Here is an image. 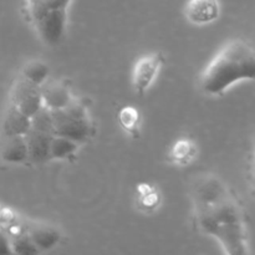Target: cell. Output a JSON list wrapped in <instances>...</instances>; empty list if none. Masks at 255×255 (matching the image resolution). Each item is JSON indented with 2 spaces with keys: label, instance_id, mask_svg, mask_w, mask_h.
<instances>
[{
  "label": "cell",
  "instance_id": "6da1fadb",
  "mask_svg": "<svg viewBox=\"0 0 255 255\" xmlns=\"http://www.w3.org/2000/svg\"><path fill=\"white\" fill-rule=\"evenodd\" d=\"M196 219L199 229L216 239L231 255L248 253L243 213L228 187L216 176L207 174L192 189Z\"/></svg>",
  "mask_w": 255,
  "mask_h": 255
},
{
  "label": "cell",
  "instance_id": "7a4b0ae2",
  "mask_svg": "<svg viewBox=\"0 0 255 255\" xmlns=\"http://www.w3.org/2000/svg\"><path fill=\"white\" fill-rule=\"evenodd\" d=\"M241 81H255V51L242 40H234L209 62L201 87L207 95L219 96Z\"/></svg>",
  "mask_w": 255,
  "mask_h": 255
},
{
  "label": "cell",
  "instance_id": "3957f363",
  "mask_svg": "<svg viewBox=\"0 0 255 255\" xmlns=\"http://www.w3.org/2000/svg\"><path fill=\"white\" fill-rule=\"evenodd\" d=\"M55 134L67 137L79 143L87 142L94 136V125L89 117L86 106L79 100L74 99L66 107L54 110Z\"/></svg>",
  "mask_w": 255,
  "mask_h": 255
},
{
  "label": "cell",
  "instance_id": "277c9868",
  "mask_svg": "<svg viewBox=\"0 0 255 255\" xmlns=\"http://www.w3.org/2000/svg\"><path fill=\"white\" fill-rule=\"evenodd\" d=\"M11 104L25 115L32 117L44 106L41 86L31 84L24 77H20L12 87Z\"/></svg>",
  "mask_w": 255,
  "mask_h": 255
},
{
  "label": "cell",
  "instance_id": "5b68a950",
  "mask_svg": "<svg viewBox=\"0 0 255 255\" xmlns=\"http://www.w3.org/2000/svg\"><path fill=\"white\" fill-rule=\"evenodd\" d=\"M66 20V9H47L34 22L41 39L47 45H56L64 36Z\"/></svg>",
  "mask_w": 255,
  "mask_h": 255
},
{
  "label": "cell",
  "instance_id": "8992f818",
  "mask_svg": "<svg viewBox=\"0 0 255 255\" xmlns=\"http://www.w3.org/2000/svg\"><path fill=\"white\" fill-rule=\"evenodd\" d=\"M163 61V56L159 52L146 55L137 61L132 76V84L137 94H144L149 89Z\"/></svg>",
  "mask_w": 255,
  "mask_h": 255
},
{
  "label": "cell",
  "instance_id": "52a82bcc",
  "mask_svg": "<svg viewBox=\"0 0 255 255\" xmlns=\"http://www.w3.org/2000/svg\"><path fill=\"white\" fill-rule=\"evenodd\" d=\"M54 136L55 134L52 133L37 131L34 128H30V131L25 134L27 148H29V161L31 163L40 164L51 161L50 148H51V141Z\"/></svg>",
  "mask_w": 255,
  "mask_h": 255
},
{
  "label": "cell",
  "instance_id": "ba28073f",
  "mask_svg": "<svg viewBox=\"0 0 255 255\" xmlns=\"http://www.w3.org/2000/svg\"><path fill=\"white\" fill-rule=\"evenodd\" d=\"M219 10L218 0H189L186 6V16L193 24L204 25L218 19Z\"/></svg>",
  "mask_w": 255,
  "mask_h": 255
},
{
  "label": "cell",
  "instance_id": "9c48e42d",
  "mask_svg": "<svg viewBox=\"0 0 255 255\" xmlns=\"http://www.w3.org/2000/svg\"><path fill=\"white\" fill-rule=\"evenodd\" d=\"M31 128V117L10 104L5 111L1 124L2 137L25 136Z\"/></svg>",
  "mask_w": 255,
  "mask_h": 255
},
{
  "label": "cell",
  "instance_id": "30bf717a",
  "mask_svg": "<svg viewBox=\"0 0 255 255\" xmlns=\"http://www.w3.org/2000/svg\"><path fill=\"white\" fill-rule=\"evenodd\" d=\"M0 157L10 164H20L29 161V148L25 136L4 137L0 147Z\"/></svg>",
  "mask_w": 255,
  "mask_h": 255
},
{
  "label": "cell",
  "instance_id": "8fae6325",
  "mask_svg": "<svg viewBox=\"0 0 255 255\" xmlns=\"http://www.w3.org/2000/svg\"><path fill=\"white\" fill-rule=\"evenodd\" d=\"M41 94L44 106L51 111L64 109L74 100L69 87L61 82H45L41 86Z\"/></svg>",
  "mask_w": 255,
  "mask_h": 255
},
{
  "label": "cell",
  "instance_id": "7c38bea8",
  "mask_svg": "<svg viewBox=\"0 0 255 255\" xmlns=\"http://www.w3.org/2000/svg\"><path fill=\"white\" fill-rule=\"evenodd\" d=\"M26 232L40 252L50 251L61 241V233L54 227L31 226L27 227Z\"/></svg>",
  "mask_w": 255,
  "mask_h": 255
},
{
  "label": "cell",
  "instance_id": "4fadbf2b",
  "mask_svg": "<svg viewBox=\"0 0 255 255\" xmlns=\"http://www.w3.org/2000/svg\"><path fill=\"white\" fill-rule=\"evenodd\" d=\"M80 143L67 137L55 134L51 141L50 148V159H69L75 156L79 149Z\"/></svg>",
  "mask_w": 255,
  "mask_h": 255
},
{
  "label": "cell",
  "instance_id": "5bb4252c",
  "mask_svg": "<svg viewBox=\"0 0 255 255\" xmlns=\"http://www.w3.org/2000/svg\"><path fill=\"white\" fill-rule=\"evenodd\" d=\"M10 241H11V251L12 254L19 255H32L39 254L40 251L35 243L32 242L31 237L26 232V228L21 229L19 232L9 234Z\"/></svg>",
  "mask_w": 255,
  "mask_h": 255
},
{
  "label": "cell",
  "instance_id": "9a60e30c",
  "mask_svg": "<svg viewBox=\"0 0 255 255\" xmlns=\"http://www.w3.org/2000/svg\"><path fill=\"white\" fill-rule=\"evenodd\" d=\"M50 69L45 62L42 61H31L25 65L22 69L21 77L30 81L31 84L42 86L49 79Z\"/></svg>",
  "mask_w": 255,
  "mask_h": 255
},
{
  "label": "cell",
  "instance_id": "2e32d148",
  "mask_svg": "<svg viewBox=\"0 0 255 255\" xmlns=\"http://www.w3.org/2000/svg\"><path fill=\"white\" fill-rule=\"evenodd\" d=\"M197 147L189 139H179L171 149V159L177 164H187L196 157Z\"/></svg>",
  "mask_w": 255,
  "mask_h": 255
},
{
  "label": "cell",
  "instance_id": "e0dca14e",
  "mask_svg": "<svg viewBox=\"0 0 255 255\" xmlns=\"http://www.w3.org/2000/svg\"><path fill=\"white\" fill-rule=\"evenodd\" d=\"M31 128L55 134L54 119H52L51 110L47 109L46 106H42L41 109L31 117Z\"/></svg>",
  "mask_w": 255,
  "mask_h": 255
},
{
  "label": "cell",
  "instance_id": "ac0fdd59",
  "mask_svg": "<svg viewBox=\"0 0 255 255\" xmlns=\"http://www.w3.org/2000/svg\"><path fill=\"white\" fill-rule=\"evenodd\" d=\"M120 124L121 126L126 129L129 133H134L138 128V122H139V115L136 109L131 106L124 107L120 111Z\"/></svg>",
  "mask_w": 255,
  "mask_h": 255
},
{
  "label": "cell",
  "instance_id": "d6986e66",
  "mask_svg": "<svg viewBox=\"0 0 255 255\" xmlns=\"http://www.w3.org/2000/svg\"><path fill=\"white\" fill-rule=\"evenodd\" d=\"M139 197H141V204L146 208H153L156 207L158 197H157L156 191L151 188L149 186H142L139 187Z\"/></svg>",
  "mask_w": 255,
  "mask_h": 255
},
{
  "label": "cell",
  "instance_id": "ffe728a7",
  "mask_svg": "<svg viewBox=\"0 0 255 255\" xmlns=\"http://www.w3.org/2000/svg\"><path fill=\"white\" fill-rule=\"evenodd\" d=\"M12 254L10 236L5 229L0 228V255Z\"/></svg>",
  "mask_w": 255,
  "mask_h": 255
},
{
  "label": "cell",
  "instance_id": "44dd1931",
  "mask_svg": "<svg viewBox=\"0 0 255 255\" xmlns=\"http://www.w3.org/2000/svg\"><path fill=\"white\" fill-rule=\"evenodd\" d=\"M71 0H44L46 9H67Z\"/></svg>",
  "mask_w": 255,
  "mask_h": 255
},
{
  "label": "cell",
  "instance_id": "7402d4cb",
  "mask_svg": "<svg viewBox=\"0 0 255 255\" xmlns=\"http://www.w3.org/2000/svg\"><path fill=\"white\" fill-rule=\"evenodd\" d=\"M253 169H254V177H255V146H254V154H253Z\"/></svg>",
  "mask_w": 255,
  "mask_h": 255
},
{
  "label": "cell",
  "instance_id": "603a6c76",
  "mask_svg": "<svg viewBox=\"0 0 255 255\" xmlns=\"http://www.w3.org/2000/svg\"><path fill=\"white\" fill-rule=\"evenodd\" d=\"M254 189H255V177H254Z\"/></svg>",
  "mask_w": 255,
  "mask_h": 255
}]
</instances>
